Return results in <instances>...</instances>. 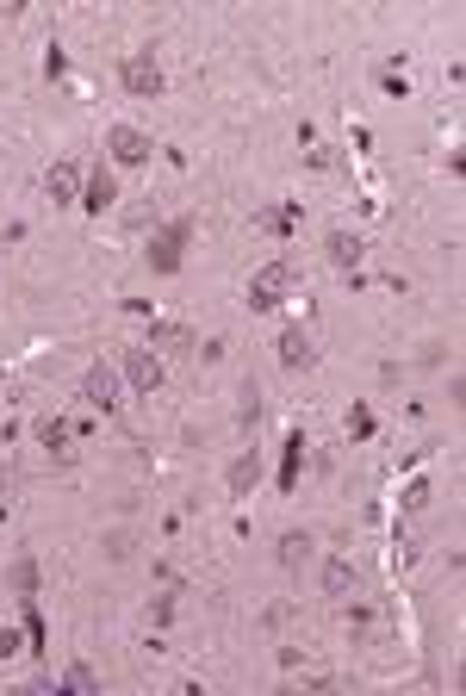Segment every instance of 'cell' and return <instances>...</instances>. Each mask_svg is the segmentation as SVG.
I'll return each mask as SVG.
<instances>
[{
	"mask_svg": "<svg viewBox=\"0 0 466 696\" xmlns=\"http://www.w3.org/2000/svg\"><path fill=\"white\" fill-rule=\"evenodd\" d=\"M237 417H243V429H255V417H261V392H255V380L243 386V404H237Z\"/></svg>",
	"mask_w": 466,
	"mask_h": 696,
	"instance_id": "ffe728a7",
	"label": "cell"
},
{
	"mask_svg": "<svg viewBox=\"0 0 466 696\" xmlns=\"http://www.w3.org/2000/svg\"><path fill=\"white\" fill-rule=\"evenodd\" d=\"M125 380L137 392H156L162 386V355H156V348H125Z\"/></svg>",
	"mask_w": 466,
	"mask_h": 696,
	"instance_id": "ba28073f",
	"label": "cell"
},
{
	"mask_svg": "<svg viewBox=\"0 0 466 696\" xmlns=\"http://www.w3.org/2000/svg\"><path fill=\"white\" fill-rule=\"evenodd\" d=\"M13 647H19V634H7V628H0V659H7Z\"/></svg>",
	"mask_w": 466,
	"mask_h": 696,
	"instance_id": "d4e9b609",
	"label": "cell"
},
{
	"mask_svg": "<svg viewBox=\"0 0 466 696\" xmlns=\"http://www.w3.org/2000/svg\"><path fill=\"white\" fill-rule=\"evenodd\" d=\"M305 435H293V442H286V460H280V491H293L299 485V467H305Z\"/></svg>",
	"mask_w": 466,
	"mask_h": 696,
	"instance_id": "2e32d148",
	"label": "cell"
},
{
	"mask_svg": "<svg viewBox=\"0 0 466 696\" xmlns=\"http://www.w3.org/2000/svg\"><path fill=\"white\" fill-rule=\"evenodd\" d=\"M348 429H355V435H373V411H367V404H355V411H348Z\"/></svg>",
	"mask_w": 466,
	"mask_h": 696,
	"instance_id": "cb8c5ba5",
	"label": "cell"
},
{
	"mask_svg": "<svg viewBox=\"0 0 466 696\" xmlns=\"http://www.w3.org/2000/svg\"><path fill=\"white\" fill-rule=\"evenodd\" d=\"M293 286H299L293 261H268V268H255L249 274V311H280L286 299H293Z\"/></svg>",
	"mask_w": 466,
	"mask_h": 696,
	"instance_id": "6da1fadb",
	"label": "cell"
},
{
	"mask_svg": "<svg viewBox=\"0 0 466 696\" xmlns=\"http://www.w3.org/2000/svg\"><path fill=\"white\" fill-rule=\"evenodd\" d=\"M119 81H125L131 100H156V94H162V63H156V50H131L125 63H119Z\"/></svg>",
	"mask_w": 466,
	"mask_h": 696,
	"instance_id": "7a4b0ae2",
	"label": "cell"
},
{
	"mask_svg": "<svg viewBox=\"0 0 466 696\" xmlns=\"http://www.w3.org/2000/svg\"><path fill=\"white\" fill-rule=\"evenodd\" d=\"M187 237H193V218H174L168 230H156V237H150V268L156 274H174V268H181Z\"/></svg>",
	"mask_w": 466,
	"mask_h": 696,
	"instance_id": "277c9868",
	"label": "cell"
},
{
	"mask_svg": "<svg viewBox=\"0 0 466 696\" xmlns=\"http://www.w3.org/2000/svg\"><path fill=\"white\" fill-rule=\"evenodd\" d=\"M255 224H261V230H274V237H293V230L305 224V206H299V199H280V206H268Z\"/></svg>",
	"mask_w": 466,
	"mask_h": 696,
	"instance_id": "8fae6325",
	"label": "cell"
},
{
	"mask_svg": "<svg viewBox=\"0 0 466 696\" xmlns=\"http://www.w3.org/2000/svg\"><path fill=\"white\" fill-rule=\"evenodd\" d=\"M81 398L94 404V411H119V367L112 361H94L81 373Z\"/></svg>",
	"mask_w": 466,
	"mask_h": 696,
	"instance_id": "5b68a950",
	"label": "cell"
},
{
	"mask_svg": "<svg viewBox=\"0 0 466 696\" xmlns=\"http://www.w3.org/2000/svg\"><path fill=\"white\" fill-rule=\"evenodd\" d=\"M13 591H25V597L38 591V566H32V560H19V566H13Z\"/></svg>",
	"mask_w": 466,
	"mask_h": 696,
	"instance_id": "44dd1931",
	"label": "cell"
},
{
	"mask_svg": "<svg viewBox=\"0 0 466 696\" xmlns=\"http://www.w3.org/2000/svg\"><path fill=\"white\" fill-rule=\"evenodd\" d=\"M305 162H311V168H317V174H324V168H336V162H342V156H336V150H330V143H317V150H311V156H305Z\"/></svg>",
	"mask_w": 466,
	"mask_h": 696,
	"instance_id": "603a6c76",
	"label": "cell"
},
{
	"mask_svg": "<svg viewBox=\"0 0 466 696\" xmlns=\"http://www.w3.org/2000/svg\"><path fill=\"white\" fill-rule=\"evenodd\" d=\"M380 87H386V94H398V100L411 94V81H404V69H398V63H380Z\"/></svg>",
	"mask_w": 466,
	"mask_h": 696,
	"instance_id": "d6986e66",
	"label": "cell"
},
{
	"mask_svg": "<svg viewBox=\"0 0 466 696\" xmlns=\"http://www.w3.org/2000/svg\"><path fill=\"white\" fill-rule=\"evenodd\" d=\"M38 442H44L56 460H69V454H75V423H63V417H44V423H38Z\"/></svg>",
	"mask_w": 466,
	"mask_h": 696,
	"instance_id": "4fadbf2b",
	"label": "cell"
},
{
	"mask_svg": "<svg viewBox=\"0 0 466 696\" xmlns=\"http://www.w3.org/2000/svg\"><path fill=\"white\" fill-rule=\"evenodd\" d=\"M81 181H87V174H81L75 162H56V168L44 174V187H50V206H81Z\"/></svg>",
	"mask_w": 466,
	"mask_h": 696,
	"instance_id": "9c48e42d",
	"label": "cell"
},
{
	"mask_svg": "<svg viewBox=\"0 0 466 696\" xmlns=\"http://www.w3.org/2000/svg\"><path fill=\"white\" fill-rule=\"evenodd\" d=\"M112 199H119V174H112L106 162H94V168H87V181H81V206L87 212H106Z\"/></svg>",
	"mask_w": 466,
	"mask_h": 696,
	"instance_id": "8992f818",
	"label": "cell"
},
{
	"mask_svg": "<svg viewBox=\"0 0 466 696\" xmlns=\"http://www.w3.org/2000/svg\"><path fill=\"white\" fill-rule=\"evenodd\" d=\"M324 255L336 261V268H355V261L367 255V243L355 237V230H330V237H324Z\"/></svg>",
	"mask_w": 466,
	"mask_h": 696,
	"instance_id": "7c38bea8",
	"label": "cell"
},
{
	"mask_svg": "<svg viewBox=\"0 0 466 696\" xmlns=\"http://www.w3.org/2000/svg\"><path fill=\"white\" fill-rule=\"evenodd\" d=\"M143 348H168V355H181V348H193V330L187 324H150V342Z\"/></svg>",
	"mask_w": 466,
	"mask_h": 696,
	"instance_id": "9a60e30c",
	"label": "cell"
},
{
	"mask_svg": "<svg viewBox=\"0 0 466 696\" xmlns=\"http://www.w3.org/2000/svg\"><path fill=\"white\" fill-rule=\"evenodd\" d=\"M255 479H261V448H243L237 460H230V473H224L230 498H249V491H255Z\"/></svg>",
	"mask_w": 466,
	"mask_h": 696,
	"instance_id": "30bf717a",
	"label": "cell"
},
{
	"mask_svg": "<svg viewBox=\"0 0 466 696\" xmlns=\"http://www.w3.org/2000/svg\"><path fill=\"white\" fill-rule=\"evenodd\" d=\"M311 554V535H280V566H299Z\"/></svg>",
	"mask_w": 466,
	"mask_h": 696,
	"instance_id": "ac0fdd59",
	"label": "cell"
},
{
	"mask_svg": "<svg viewBox=\"0 0 466 696\" xmlns=\"http://www.w3.org/2000/svg\"><path fill=\"white\" fill-rule=\"evenodd\" d=\"M25 634H32V653H44V616H38V603H25Z\"/></svg>",
	"mask_w": 466,
	"mask_h": 696,
	"instance_id": "7402d4cb",
	"label": "cell"
},
{
	"mask_svg": "<svg viewBox=\"0 0 466 696\" xmlns=\"http://www.w3.org/2000/svg\"><path fill=\"white\" fill-rule=\"evenodd\" d=\"M355 585H361V572L348 560H324V591L330 597H355Z\"/></svg>",
	"mask_w": 466,
	"mask_h": 696,
	"instance_id": "5bb4252c",
	"label": "cell"
},
{
	"mask_svg": "<svg viewBox=\"0 0 466 696\" xmlns=\"http://www.w3.org/2000/svg\"><path fill=\"white\" fill-rule=\"evenodd\" d=\"M63 684H69L75 696H100V678H94V665H81V659H75L69 672H63Z\"/></svg>",
	"mask_w": 466,
	"mask_h": 696,
	"instance_id": "e0dca14e",
	"label": "cell"
},
{
	"mask_svg": "<svg viewBox=\"0 0 466 696\" xmlns=\"http://www.w3.org/2000/svg\"><path fill=\"white\" fill-rule=\"evenodd\" d=\"M150 150H156L150 131H137V125H112L106 131V156L119 162V168H143V162H150Z\"/></svg>",
	"mask_w": 466,
	"mask_h": 696,
	"instance_id": "3957f363",
	"label": "cell"
},
{
	"mask_svg": "<svg viewBox=\"0 0 466 696\" xmlns=\"http://www.w3.org/2000/svg\"><path fill=\"white\" fill-rule=\"evenodd\" d=\"M280 367H293V373L317 367V342H311V330H299V324H286V330H280Z\"/></svg>",
	"mask_w": 466,
	"mask_h": 696,
	"instance_id": "52a82bcc",
	"label": "cell"
}]
</instances>
